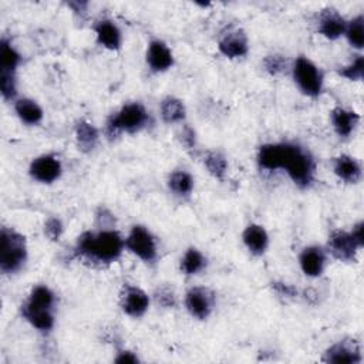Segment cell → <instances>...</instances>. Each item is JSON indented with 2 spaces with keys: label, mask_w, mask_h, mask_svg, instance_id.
<instances>
[{
  "label": "cell",
  "mask_w": 364,
  "mask_h": 364,
  "mask_svg": "<svg viewBox=\"0 0 364 364\" xmlns=\"http://www.w3.org/2000/svg\"><path fill=\"white\" fill-rule=\"evenodd\" d=\"M0 90L6 101H11L17 95V81L14 73H0Z\"/></svg>",
  "instance_id": "cell-30"
},
{
  "label": "cell",
  "mask_w": 364,
  "mask_h": 364,
  "mask_svg": "<svg viewBox=\"0 0 364 364\" xmlns=\"http://www.w3.org/2000/svg\"><path fill=\"white\" fill-rule=\"evenodd\" d=\"M330 118H331V125L340 138H348L354 132L360 121V115L357 112L351 109H346L343 107L333 108L330 112Z\"/></svg>",
  "instance_id": "cell-19"
},
{
  "label": "cell",
  "mask_w": 364,
  "mask_h": 364,
  "mask_svg": "<svg viewBox=\"0 0 364 364\" xmlns=\"http://www.w3.org/2000/svg\"><path fill=\"white\" fill-rule=\"evenodd\" d=\"M125 249V239L115 229L84 232L75 243V253L98 263L118 260Z\"/></svg>",
  "instance_id": "cell-2"
},
{
  "label": "cell",
  "mask_w": 364,
  "mask_h": 364,
  "mask_svg": "<svg viewBox=\"0 0 364 364\" xmlns=\"http://www.w3.org/2000/svg\"><path fill=\"white\" fill-rule=\"evenodd\" d=\"M263 67L270 75H277L286 70L287 60L282 54H269L263 60Z\"/></svg>",
  "instance_id": "cell-31"
},
{
  "label": "cell",
  "mask_w": 364,
  "mask_h": 364,
  "mask_svg": "<svg viewBox=\"0 0 364 364\" xmlns=\"http://www.w3.org/2000/svg\"><path fill=\"white\" fill-rule=\"evenodd\" d=\"M149 122V112L141 102H128L122 105L107 121L108 135H117L119 132L135 134L144 129Z\"/></svg>",
  "instance_id": "cell-4"
},
{
  "label": "cell",
  "mask_w": 364,
  "mask_h": 364,
  "mask_svg": "<svg viewBox=\"0 0 364 364\" xmlns=\"http://www.w3.org/2000/svg\"><path fill=\"white\" fill-rule=\"evenodd\" d=\"M203 165L213 178L220 181L225 178L228 171V159L223 154L218 151H209L203 158Z\"/></svg>",
  "instance_id": "cell-28"
},
{
  "label": "cell",
  "mask_w": 364,
  "mask_h": 364,
  "mask_svg": "<svg viewBox=\"0 0 364 364\" xmlns=\"http://www.w3.org/2000/svg\"><path fill=\"white\" fill-rule=\"evenodd\" d=\"M168 185H169V189L175 195H178V196H188L193 191L195 181H193V176L188 171L178 169V171H173L169 175Z\"/></svg>",
  "instance_id": "cell-26"
},
{
  "label": "cell",
  "mask_w": 364,
  "mask_h": 364,
  "mask_svg": "<svg viewBox=\"0 0 364 364\" xmlns=\"http://www.w3.org/2000/svg\"><path fill=\"white\" fill-rule=\"evenodd\" d=\"M145 60H146L148 67L154 73L168 71L175 64L172 50L168 47L166 43H164L159 38H154L149 41L146 54H145Z\"/></svg>",
  "instance_id": "cell-10"
},
{
  "label": "cell",
  "mask_w": 364,
  "mask_h": 364,
  "mask_svg": "<svg viewBox=\"0 0 364 364\" xmlns=\"http://www.w3.org/2000/svg\"><path fill=\"white\" fill-rule=\"evenodd\" d=\"M14 111L20 121L27 125H38L44 118L43 108L38 105L37 101L31 98L17 100L14 102Z\"/></svg>",
  "instance_id": "cell-21"
},
{
  "label": "cell",
  "mask_w": 364,
  "mask_h": 364,
  "mask_svg": "<svg viewBox=\"0 0 364 364\" xmlns=\"http://www.w3.org/2000/svg\"><path fill=\"white\" fill-rule=\"evenodd\" d=\"M273 289L284 297H294L297 294V289L287 283H273Z\"/></svg>",
  "instance_id": "cell-36"
},
{
  "label": "cell",
  "mask_w": 364,
  "mask_h": 364,
  "mask_svg": "<svg viewBox=\"0 0 364 364\" xmlns=\"http://www.w3.org/2000/svg\"><path fill=\"white\" fill-rule=\"evenodd\" d=\"M28 173L34 181L48 185L60 179L63 173V165L55 155L43 154L30 162Z\"/></svg>",
  "instance_id": "cell-8"
},
{
  "label": "cell",
  "mask_w": 364,
  "mask_h": 364,
  "mask_svg": "<svg viewBox=\"0 0 364 364\" xmlns=\"http://www.w3.org/2000/svg\"><path fill=\"white\" fill-rule=\"evenodd\" d=\"M155 299L158 301V304H161L162 307H166V309H171L175 306V293L172 289L164 286V287H159L156 291H155Z\"/></svg>",
  "instance_id": "cell-33"
},
{
  "label": "cell",
  "mask_w": 364,
  "mask_h": 364,
  "mask_svg": "<svg viewBox=\"0 0 364 364\" xmlns=\"http://www.w3.org/2000/svg\"><path fill=\"white\" fill-rule=\"evenodd\" d=\"M100 139L98 129L88 121L80 119L75 125V141L81 152H91Z\"/></svg>",
  "instance_id": "cell-22"
},
{
  "label": "cell",
  "mask_w": 364,
  "mask_h": 364,
  "mask_svg": "<svg viewBox=\"0 0 364 364\" xmlns=\"http://www.w3.org/2000/svg\"><path fill=\"white\" fill-rule=\"evenodd\" d=\"M68 7H71L75 13H81V14H84L85 11H87V7H88V3L87 1H70L68 4H67Z\"/></svg>",
  "instance_id": "cell-38"
},
{
  "label": "cell",
  "mask_w": 364,
  "mask_h": 364,
  "mask_svg": "<svg viewBox=\"0 0 364 364\" xmlns=\"http://www.w3.org/2000/svg\"><path fill=\"white\" fill-rule=\"evenodd\" d=\"M333 172L347 183H357L361 179V166L354 156L338 155L333 161Z\"/></svg>",
  "instance_id": "cell-20"
},
{
  "label": "cell",
  "mask_w": 364,
  "mask_h": 364,
  "mask_svg": "<svg viewBox=\"0 0 364 364\" xmlns=\"http://www.w3.org/2000/svg\"><path fill=\"white\" fill-rule=\"evenodd\" d=\"M21 316L28 321L34 328H37L41 333H48L53 330L55 318L51 309L33 306L27 301L21 304Z\"/></svg>",
  "instance_id": "cell-17"
},
{
  "label": "cell",
  "mask_w": 364,
  "mask_h": 364,
  "mask_svg": "<svg viewBox=\"0 0 364 364\" xmlns=\"http://www.w3.org/2000/svg\"><path fill=\"white\" fill-rule=\"evenodd\" d=\"M338 74L348 81H361L364 74V57L361 54L357 55L350 64L343 67Z\"/></svg>",
  "instance_id": "cell-29"
},
{
  "label": "cell",
  "mask_w": 364,
  "mask_h": 364,
  "mask_svg": "<svg viewBox=\"0 0 364 364\" xmlns=\"http://www.w3.org/2000/svg\"><path fill=\"white\" fill-rule=\"evenodd\" d=\"M326 263L327 256L324 249L320 246H307L299 256L300 269L309 277H318L324 272Z\"/></svg>",
  "instance_id": "cell-15"
},
{
  "label": "cell",
  "mask_w": 364,
  "mask_h": 364,
  "mask_svg": "<svg viewBox=\"0 0 364 364\" xmlns=\"http://www.w3.org/2000/svg\"><path fill=\"white\" fill-rule=\"evenodd\" d=\"M149 307L148 294L138 286L125 284L121 293V309L122 311L134 318L142 317Z\"/></svg>",
  "instance_id": "cell-9"
},
{
  "label": "cell",
  "mask_w": 364,
  "mask_h": 364,
  "mask_svg": "<svg viewBox=\"0 0 364 364\" xmlns=\"http://www.w3.org/2000/svg\"><path fill=\"white\" fill-rule=\"evenodd\" d=\"M114 361L118 364H136V363H139V358L132 351L124 350V351L118 353V355L114 358Z\"/></svg>",
  "instance_id": "cell-35"
},
{
  "label": "cell",
  "mask_w": 364,
  "mask_h": 364,
  "mask_svg": "<svg viewBox=\"0 0 364 364\" xmlns=\"http://www.w3.org/2000/svg\"><path fill=\"white\" fill-rule=\"evenodd\" d=\"M94 33L97 43L111 51H117L122 46V33L119 27L108 18H102L95 23L94 26Z\"/></svg>",
  "instance_id": "cell-16"
},
{
  "label": "cell",
  "mask_w": 364,
  "mask_h": 364,
  "mask_svg": "<svg viewBox=\"0 0 364 364\" xmlns=\"http://www.w3.org/2000/svg\"><path fill=\"white\" fill-rule=\"evenodd\" d=\"M159 112L161 118L166 124H179L186 117V108L183 101L173 95H168L161 101Z\"/></svg>",
  "instance_id": "cell-23"
},
{
  "label": "cell",
  "mask_w": 364,
  "mask_h": 364,
  "mask_svg": "<svg viewBox=\"0 0 364 364\" xmlns=\"http://www.w3.org/2000/svg\"><path fill=\"white\" fill-rule=\"evenodd\" d=\"M328 249L336 259L353 262L355 260V255L361 247L355 243L350 232L333 230L328 237Z\"/></svg>",
  "instance_id": "cell-11"
},
{
  "label": "cell",
  "mask_w": 364,
  "mask_h": 364,
  "mask_svg": "<svg viewBox=\"0 0 364 364\" xmlns=\"http://www.w3.org/2000/svg\"><path fill=\"white\" fill-rule=\"evenodd\" d=\"M242 240L246 249L255 256H262L269 247V235L266 229L257 223H250L245 228Z\"/></svg>",
  "instance_id": "cell-18"
},
{
  "label": "cell",
  "mask_w": 364,
  "mask_h": 364,
  "mask_svg": "<svg viewBox=\"0 0 364 364\" xmlns=\"http://www.w3.org/2000/svg\"><path fill=\"white\" fill-rule=\"evenodd\" d=\"M206 266V257L196 247H189L181 259V272L186 276H193L202 272Z\"/></svg>",
  "instance_id": "cell-25"
},
{
  "label": "cell",
  "mask_w": 364,
  "mask_h": 364,
  "mask_svg": "<svg viewBox=\"0 0 364 364\" xmlns=\"http://www.w3.org/2000/svg\"><path fill=\"white\" fill-rule=\"evenodd\" d=\"M323 361L331 364H358L361 363V353L358 344L353 341H340L328 347L323 355Z\"/></svg>",
  "instance_id": "cell-12"
},
{
  "label": "cell",
  "mask_w": 364,
  "mask_h": 364,
  "mask_svg": "<svg viewBox=\"0 0 364 364\" xmlns=\"http://www.w3.org/2000/svg\"><path fill=\"white\" fill-rule=\"evenodd\" d=\"M257 164L269 172L284 169L299 188L310 186L314 179V161L311 155L293 142L262 145L257 151Z\"/></svg>",
  "instance_id": "cell-1"
},
{
  "label": "cell",
  "mask_w": 364,
  "mask_h": 364,
  "mask_svg": "<svg viewBox=\"0 0 364 364\" xmlns=\"http://www.w3.org/2000/svg\"><path fill=\"white\" fill-rule=\"evenodd\" d=\"M185 306L192 317L206 320L215 307V293L208 287H191L185 294Z\"/></svg>",
  "instance_id": "cell-7"
},
{
  "label": "cell",
  "mask_w": 364,
  "mask_h": 364,
  "mask_svg": "<svg viewBox=\"0 0 364 364\" xmlns=\"http://www.w3.org/2000/svg\"><path fill=\"white\" fill-rule=\"evenodd\" d=\"M344 36L351 47L357 50H361L364 47V16L363 14H358L353 17L350 21H347Z\"/></svg>",
  "instance_id": "cell-27"
},
{
  "label": "cell",
  "mask_w": 364,
  "mask_h": 364,
  "mask_svg": "<svg viewBox=\"0 0 364 364\" xmlns=\"http://www.w3.org/2000/svg\"><path fill=\"white\" fill-rule=\"evenodd\" d=\"M181 142L186 146V149H193L196 146V134L192 127L183 125L181 131Z\"/></svg>",
  "instance_id": "cell-34"
},
{
  "label": "cell",
  "mask_w": 364,
  "mask_h": 364,
  "mask_svg": "<svg viewBox=\"0 0 364 364\" xmlns=\"http://www.w3.org/2000/svg\"><path fill=\"white\" fill-rule=\"evenodd\" d=\"M125 247L145 263H154L158 257L156 242L152 233L142 225L131 228L125 237Z\"/></svg>",
  "instance_id": "cell-6"
},
{
  "label": "cell",
  "mask_w": 364,
  "mask_h": 364,
  "mask_svg": "<svg viewBox=\"0 0 364 364\" xmlns=\"http://www.w3.org/2000/svg\"><path fill=\"white\" fill-rule=\"evenodd\" d=\"M63 232H64V226H63V222L60 220V218L51 216V218H48L46 220V223H44V235L50 240H53V242L58 240L61 237Z\"/></svg>",
  "instance_id": "cell-32"
},
{
  "label": "cell",
  "mask_w": 364,
  "mask_h": 364,
  "mask_svg": "<svg viewBox=\"0 0 364 364\" xmlns=\"http://www.w3.org/2000/svg\"><path fill=\"white\" fill-rule=\"evenodd\" d=\"M291 74L296 85L304 95L318 97L321 94L324 85L323 71L309 57L299 55L294 60Z\"/></svg>",
  "instance_id": "cell-5"
},
{
  "label": "cell",
  "mask_w": 364,
  "mask_h": 364,
  "mask_svg": "<svg viewBox=\"0 0 364 364\" xmlns=\"http://www.w3.org/2000/svg\"><path fill=\"white\" fill-rule=\"evenodd\" d=\"M21 63L20 53L6 37L0 41V73H14Z\"/></svg>",
  "instance_id": "cell-24"
},
{
  "label": "cell",
  "mask_w": 364,
  "mask_h": 364,
  "mask_svg": "<svg viewBox=\"0 0 364 364\" xmlns=\"http://www.w3.org/2000/svg\"><path fill=\"white\" fill-rule=\"evenodd\" d=\"M218 48L222 55L228 58L245 57L249 51V40L243 30L235 28L223 34L218 43Z\"/></svg>",
  "instance_id": "cell-13"
},
{
  "label": "cell",
  "mask_w": 364,
  "mask_h": 364,
  "mask_svg": "<svg viewBox=\"0 0 364 364\" xmlns=\"http://www.w3.org/2000/svg\"><path fill=\"white\" fill-rule=\"evenodd\" d=\"M346 26H347V20L336 9L328 7L323 10L318 16V21H317L318 33L328 40H337L341 36H344Z\"/></svg>",
  "instance_id": "cell-14"
},
{
  "label": "cell",
  "mask_w": 364,
  "mask_h": 364,
  "mask_svg": "<svg viewBox=\"0 0 364 364\" xmlns=\"http://www.w3.org/2000/svg\"><path fill=\"white\" fill-rule=\"evenodd\" d=\"M0 242V270L4 274H13L27 262L26 237L13 228L3 226Z\"/></svg>",
  "instance_id": "cell-3"
},
{
  "label": "cell",
  "mask_w": 364,
  "mask_h": 364,
  "mask_svg": "<svg viewBox=\"0 0 364 364\" xmlns=\"http://www.w3.org/2000/svg\"><path fill=\"white\" fill-rule=\"evenodd\" d=\"M363 230H364V223H363V220L357 222V223L353 226V229L350 230L353 239L355 240V243H357L360 247H363V245H364V239H363L364 235H363Z\"/></svg>",
  "instance_id": "cell-37"
}]
</instances>
